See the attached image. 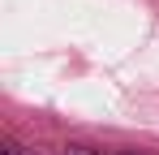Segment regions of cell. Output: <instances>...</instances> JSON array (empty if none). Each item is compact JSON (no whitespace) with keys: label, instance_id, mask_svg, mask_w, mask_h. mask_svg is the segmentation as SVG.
I'll return each instance as SVG.
<instances>
[{"label":"cell","instance_id":"1","mask_svg":"<svg viewBox=\"0 0 159 155\" xmlns=\"http://www.w3.org/2000/svg\"><path fill=\"white\" fill-rule=\"evenodd\" d=\"M0 155H30V151H26V147H17L13 138H4V142H0Z\"/></svg>","mask_w":159,"mask_h":155},{"label":"cell","instance_id":"2","mask_svg":"<svg viewBox=\"0 0 159 155\" xmlns=\"http://www.w3.org/2000/svg\"><path fill=\"white\" fill-rule=\"evenodd\" d=\"M65 155H95L90 147H65Z\"/></svg>","mask_w":159,"mask_h":155},{"label":"cell","instance_id":"3","mask_svg":"<svg viewBox=\"0 0 159 155\" xmlns=\"http://www.w3.org/2000/svg\"><path fill=\"white\" fill-rule=\"evenodd\" d=\"M112 155H138V151H112Z\"/></svg>","mask_w":159,"mask_h":155}]
</instances>
